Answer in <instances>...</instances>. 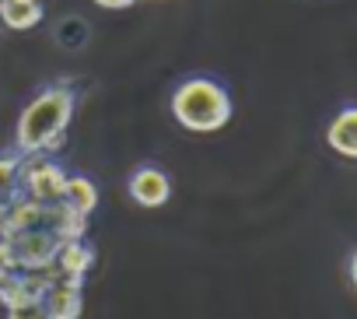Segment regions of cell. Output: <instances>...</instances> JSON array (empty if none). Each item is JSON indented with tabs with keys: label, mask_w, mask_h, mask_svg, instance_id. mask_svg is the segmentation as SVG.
I'll use <instances>...</instances> for the list:
<instances>
[{
	"label": "cell",
	"mask_w": 357,
	"mask_h": 319,
	"mask_svg": "<svg viewBox=\"0 0 357 319\" xmlns=\"http://www.w3.org/2000/svg\"><path fill=\"white\" fill-rule=\"evenodd\" d=\"M130 197L140 204V207H165L168 204V197H172V179L161 172V169H154V165H140L133 176H130Z\"/></svg>",
	"instance_id": "277c9868"
},
{
	"label": "cell",
	"mask_w": 357,
	"mask_h": 319,
	"mask_svg": "<svg viewBox=\"0 0 357 319\" xmlns=\"http://www.w3.org/2000/svg\"><path fill=\"white\" fill-rule=\"evenodd\" d=\"M8 319H53V316H50L46 302L39 298V302H22V305H11V309H8Z\"/></svg>",
	"instance_id": "8fae6325"
},
{
	"label": "cell",
	"mask_w": 357,
	"mask_h": 319,
	"mask_svg": "<svg viewBox=\"0 0 357 319\" xmlns=\"http://www.w3.org/2000/svg\"><path fill=\"white\" fill-rule=\"evenodd\" d=\"M46 18L43 4H29V0H0V22L11 32H29Z\"/></svg>",
	"instance_id": "ba28073f"
},
{
	"label": "cell",
	"mask_w": 357,
	"mask_h": 319,
	"mask_svg": "<svg viewBox=\"0 0 357 319\" xmlns=\"http://www.w3.org/2000/svg\"><path fill=\"white\" fill-rule=\"evenodd\" d=\"M4 277H8V270H0V281H4Z\"/></svg>",
	"instance_id": "9a60e30c"
},
{
	"label": "cell",
	"mask_w": 357,
	"mask_h": 319,
	"mask_svg": "<svg viewBox=\"0 0 357 319\" xmlns=\"http://www.w3.org/2000/svg\"><path fill=\"white\" fill-rule=\"evenodd\" d=\"M77 109V91L67 81L46 84L18 116L15 147L22 154H53L67 140V126Z\"/></svg>",
	"instance_id": "6da1fadb"
},
{
	"label": "cell",
	"mask_w": 357,
	"mask_h": 319,
	"mask_svg": "<svg viewBox=\"0 0 357 319\" xmlns=\"http://www.w3.org/2000/svg\"><path fill=\"white\" fill-rule=\"evenodd\" d=\"M29 4H43V0H29Z\"/></svg>",
	"instance_id": "2e32d148"
},
{
	"label": "cell",
	"mask_w": 357,
	"mask_h": 319,
	"mask_svg": "<svg viewBox=\"0 0 357 319\" xmlns=\"http://www.w3.org/2000/svg\"><path fill=\"white\" fill-rule=\"evenodd\" d=\"M326 140L336 154L343 158H357V105H347L333 116L329 130H326Z\"/></svg>",
	"instance_id": "52a82bcc"
},
{
	"label": "cell",
	"mask_w": 357,
	"mask_h": 319,
	"mask_svg": "<svg viewBox=\"0 0 357 319\" xmlns=\"http://www.w3.org/2000/svg\"><path fill=\"white\" fill-rule=\"evenodd\" d=\"M98 8H105V11H126V8H133L137 0H95Z\"/></svg>",
	"instance_id": "4fadbf2b"
},
{
	"label": "cell",
	"mask_w": 357,
	"mask_h": 319,
	"mask_svg": "<svg viewBox=\"0 0 357 319\" xmlns=\"http://www.w3.org/2000/svg\"><path fill=\"white\" fill-rule=\"evenodd\" d=\"M11 235V204H0V242H8Z\"/></svg>",
	"instance_id": "7c38bea8"
},
{
	"label": "cell",
	"mask_w": 357,
	"mask_h": 319,
	"mask_svg": "<svg viewBox=\"0 0 357 319\" xmlns=\"http://www.w3.org/2000/svg\"><path fill=\"white\" fill-rule=\"evenodd\" d=\"M70 211H77L81 218H88L95 207H98V186L88 179V176H67V186H63V197H60Z\"/></svg>",
	"instance_id": "30bf717a"
},
{
	"label": "cell",
	"mask_w": 357,
	"mask_h": 319,
	"mask_svg": "<svg viewBox=\"0 0 357 319\" xmlns=\"http://www.w3.org/2000/svg\"><path fill=\"white\" fill-rule=\"evenodd\" d=\"M67 172L50 154H25L22 165V197L39 200V204H56L63 197Z\"/></svg>",
	"instance_id": "3957f363"
},
{
	"label": "cell",
	"mask_w": 357,
	"mask_h": 319,
	"mask_svg": "<svg viewBox=\"0 0 357 319\" xmlns=\"http://www.w3.org/2000/svg\"><path fill=\"white\" fill-rule=\"evenodd\" d=\"M95 246L84 239V235H77V239H67L63 246H60V253H56V263H53V277H67V281H81L84 284V277H88V270L95 267Z\"/></svg>",
	"instance_id": "5b68a950"
},
{
	"label": "cell",
	"mask_w": 357,
	"mask_h": 319,
	"mask_svg": "<svg viewBox=\"0 0 357 319\" xmlns=\"http://www.w3.org/2000/svg\"><path fill=\"white\" fill-rule=\"evenodd\" d=\"M22 165L25 154L18 147L0 151V204H11L22 197Z\"/></svg>",
	"instance_id": "9c48e42d"
},
{
	"label": "cell",
	"mask_w": 357,
	"mask_h": 319,
	"mask_svg": "<svg viewBox=\"0 0 357 319\" xmlns=\"http://www.w3.org/2000/svg\"><path fill=\"white\" fill-rule=\"evenodd\" d=\"M172 116L190 133H214L231 119V95L214 77H186L172 91Z\"/></svg>",
	"instance_id": "7a4b0ae2"
},
{
	"label": "cell",
	"mask_w": 357,
	"mask_h": 319,
	"mask_svg": "<svg viewBox=\"0 0 357 319\" xmlns=\"http://www.w3.org/2000/svg\"><path fill=\"white\" fill-rule=\"evenodd\" d=\"M347 270H350V284L357 288V253L350 256V267H347Z\"/></svg>",
	"instance_id": "5bb4252c"
},
{
	"label": "cell",
	"mask_w": 357,
	"mask_h": 319,
	"mask_svg": "<svg viewBox=\"0 0 357 319\" xmlns=\"http://www.w3.org/2000/svg\"><path fill=\"white\" fill-rule=\"evenodd\" d=\"M46 309L53 319H81L84 312V284L81 281H67V277H53L46 295H43Z\"/></svg>",
	"instance_id": "8992f818"
}]
</instances>
